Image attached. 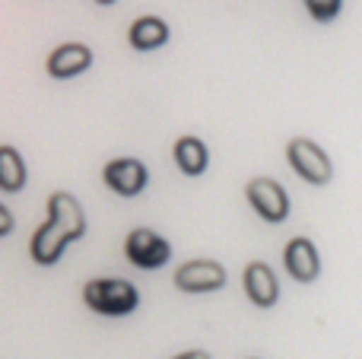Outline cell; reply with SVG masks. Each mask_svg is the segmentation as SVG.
Returning <instances> with one entry per match:
<instances>
[{"label": "cell", "instance_id": "cell-6", "mask_svg": "<svg viewBox=\"0 0 362 359\" xmlns=\"http://www.w3.org/2000/svg\"><path fill=\"white\" fill-rule=\"evenodd\" d=\"M172 280H175V286L181 293H216L226 286V267L210 258L185 261Z\"/></svg>", "mask_w": 362, "mask_h": 359}, {"label": "cell", "instance_id": "cell-7", "mask_svg": "<svg viewBox=\"0 0 362 359\" xmlns=\"http://www.w3.org/2000/svg\"><path fill=\"white\" fill-rule=\"evenodd\" d=\"M102 178H105L108 188L121 197H137V194H144V188L150 184V172H146V165L134 156L112 159V163L102 169Z\"/></svg>", "mask_w": 362, "mask_h": 359}, {"label": "cell", "instance_id": "cell-5", "mask_svg": "<svg viewBox=\"0 0 362 359\" xmlns=\"http://www.w3.org/2000/svg\"><path fill=\"white\" fill-rule=\"evenodd\" d=\"M245 197L255 207V213L267 223H283L289 216V194L274 178H251L248 188H245Z\"/></svg>", "mask_w": 362, "mask_h": 359}, {"label": "cell", "instance_id": "cell-3", "mask_svg": "<svg viewBox=\"0 0 362 359\" xmlns=\"http://www.w3.org/2000/svg\"><path fill=\"white\" fill-rule=\"evenodd\" d=\"M286 159H289V165H293L296 175L305 178L308 184H327L331 175H334V165H331V159H327V153L308 137L289 140Z\"/></svg>", "mask_w": 362, "mask_h": 359}, {"label": "cell", "instance_id": "cell-4", "mask_svg": "<svg viewBox=\"0 0 362 359\" xmlns=\"http://www.w3.org/2000/svg\"><path fill=\"white\" fill-rule=\"evenodd\" d=\"M124 254L134 267H140V271H159V267L169 264L172 245H169V239H163L159 233L140 226V229H131V233H127Z\"/></svg>", "mask_w": 362, "mask_h": 359}, {"label": "cell", "instance_id": "cell-12", "mask_svg": "<svg viewBox=\"0 0 362 359\" xmlns=\"http://www.w3.org/2000/svg\"><path fill=\"white\" fill-rule=\"evenodd\" d=\"M172 156H175L178 169L185 172V175L197 178L206 172V165H210V153H206V143L197 137H178L175 146H172Z\"/></svg>", "mask_w": 362, "mask_h": 359}, {"label": "cell", "instance_id": "cell-13", "mask_svg": "<svg viewBox=\"0 0 362 359\" xmlns=\"http://www.w3.org/2000/svg\"><path fill=\"white\" fill-rule=\"evenodd\" d=\"M23 188H25V163L16 146L4 143L0 146V191L16 194V191H23Z\"/></svg>", "mask_w": 362, "mask_h": 359}, {"label": "cell", "instance_id": "cell-16", "mask_svg": "<svg viewBox=\"0 0 362 359\" xmlns=\"http://www.w3.org/2000/svg\"><path fill=\"white\" fill-rule=\"evenodd\" d=\"M172 359H210V353H204V350H185V353H178Z\"/></svg>", "mask_w": 362, "mask_h": 359}, {"label": "cell", "instance_id": "cell-10", "mask_svg": "<svg viewBox=\"0 0 362 359\" xmlns=\"http://www.w3.org/2000/svg\"><path fill=\"white\" fill-rule=\"evenodd\" d=\"M283 264H286L289 277L299 280V283H312L318 280L321 273V258H318V248L312 245V239H293L283 252Z\"/></svg>", "mask_w": 362, "mask_h": 359}, {"label": "cell", "instance_id": "cell-1", "mask_svg": "<svg viewBox=\"0 0 362 359\" xmlns=\"http://www.w3.org/2000/svg\"><path fill=\"white\" fill-rule=\"evenodd\" d=\"M86 235V213H83L80 201L67 191H54L48 197V220L35 229L29 242V254L35 264L51 267L64 258L67 245Z\"/></svg>", "mask_w": 362, "mask_h": 359}, {"label": "cell", "instance_id": "cell-9", "mask_svg": "<svg viewBox=\"0 0 362 359\" xmlns=\"http://www.w3.org/2000/svg\"><path fill=\"white\" fill-rule=\"evenodd\" d=\"M45 67H48V76H54V80H70V76H80L83 70L93 67V51L80 42H67L51 51Z\"/></svg>", "mask_w": 362, "mask_h": 359}, {"label": "cell", "instance_id": "cell-11", "mask_svg": "<svg viewBox=\"0 0 362 359\" xmlns=\"http://www.w3.org/2000/svg\"><path fill=\"white\" fill-rule=\"evenodd\" d=\"M127 42L137 51H156L169 42V25L159 16H140V19H134L131 29H127Z\"/></svg>", "mask_w": 362, "mask_h": 359}, {"label": "cell", "instance_id": "cell-14", "mask_svg": "<svg viewBox=\"0 0 362 359\" xmlns=\"http://www.w3.org/2000/svg\"><path fill=\"white\" fill-rule=\"evenodd\" d=\"M302 4H305V10L312 13V19H318V23H331L340 13V0H302Z\"/></svg>", "mask_w": 362, "mask_h": 359}, {"label": "cell", "instance_id": "cell-2", "mask_svg": "<svg viewBox=\"0 0 362 359\" xmlns=\"http://www.w3.org/2000/svg\"><path fill=\"white\" fill-rule=\"evenodd\" d=\"M83 302L105 318H124L140 305V293L131 280L121 277H95L83 286Z\"/></svg>", "mask_w": 362, "mask_h": 359}, {"label": "cell", "instance_id": "cell-8", "mask_svg": "<svg viewBox=\"0 0 362 359\" xmlns=\"http://www.w3.org/2000/svg\"><path fill=\"white\" fill-rule=\"evenodd\" d=\"M242 286L245 296L257 305V309H270L280 299V283H276V273L270 271L264 261H251L242 273Z\"/></svg>", "mask_w": 362, "mask_h": 359}, {"label": "cell", "instance_id": "cell-15", "mask_svg": "<svg viewBox=\"0 0 362 359\" xmlns=\"http://www.w3.org/2000/svg\"><path fill=\"white\" fill-rule=\"evenodd\" d=\"M10 233H13V213L4 207V204H0V239H4V235H10Z\"/></svg>", "mask_w": 362, "mask_h": 359}, {"label": "cell", "instance_id": "cell-17", "mask_svg": "<svg viewBox=\"0 0 362 359\" xmlns=\"http://www.w3.org/2000/svg\"><path fill=\"white\" fill-rule=\"evenodd\" d=\"M95 4H102V6H112V4H115V0H95Z\"/></svg>", "mask_w": 362, "mask_h": 359}]
</instances>
